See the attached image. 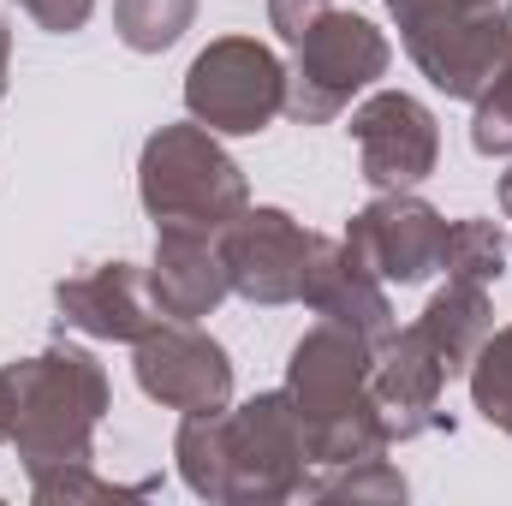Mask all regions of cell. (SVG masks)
<instances>
[{
	"label": "cell",
	"mask_w": 512,
	"mask_h": 506,
	"mask_svg": "<svg viewBox=\"0 0 512 506\" xmlns=\"http://www.w3.org/2000/svg\"><path fill=\"white\" fill-rule=\"evenodd\" d=\"M233 280L221 262V239L215 233H179L161 227L155 233V262H149V298L167 322H203L227 304Z\"/></svg>",
	"instance_id": "cell-14"
},
{
	"label": "cell",
	"mask_w": 512,
	"mask_h": 506,
	"mask_svg": "<svg viewBox=\"0 0 512 506\" xmlns=\"http://www.w3.org/2000/svg\"><path fill=\"white\" fill-rule=\"evenodd\" d=\"M507 256H512V239L501 233V221H483V215L447 221V245H441V274L447 280L495 286L507 274Z\"/></svg>",
	"instance_id": "cell-17"
},
{
	"label": "cell",
	"mask_w": 512,
	"mask_h": 506,
	"mask_svg": "<svg viewBox=\"0 0 512 506\" xmlns=\"http://www.w3.org/2000/svg\"><path fill=\"white\" fill-rule=\"evenodd\" d=\"M447 364L435 358V346L423 340V328H393L382 346H376V364H370V387H376V405H382L387 441H417L429 429H447L453 435V417L441 411V393H447Z\"/></svg>",
	"instance_id": "cell-12"
},
{
	"label": "cell",
	"mask_w": 512,
	"mask_h": 506,
	"mask_svg": "<svg viewBox=\"0 0 512 506\" xmlns=\"http://www.w3.org/2000/svg\"><path fill=\"white\" fill-rule=\"evenodd\" d=\"M328 6H334V0H268V24H274V36H280V42H292V48H298V36H304Z\"/></svg>",
	"instance_id": "cell-24"
},
{
	"label": "cell",
	"mask_w": 512,
	"mask_h": 506,
	"mask_svg": "<svg viewBox=\"0 0 512 506\" xmlns=\"http://www.w3.org/2000/svg\"><path fill=\"white\" fill-rule=\"evenodd\" d=\"M471 405L483 411V423H495L512 435V328H495L471 364Z\"/></svg>",
	"instance_id": "cell-20"
},
{
	"label": "cell",
	"mask_w": 512,
	"mask_h": 506,
	"mask_svg": "<svg viewBox=\"0 0 512 506\" xmlns=\"http://www.w3.org/2000/svg\"><path fill=\"white\" fill-rule=\"evenodd\" d=\"M441 245H447V215L417 191H376V203H364L340 239V251L358 268H370L382 286H417L441 274Z\"/></svg>",
	"instance_id": "cell-9"
},
{
	"label": "cell",
	"mask_w": 512,
	"mask_h": 506,
	"mask_svg": "<svg viewBox=\"0 0 512 506\" xmlns=\"http://www.w3.org/2000/svg\"><path fill=\"white\" fill-rule=\"evenodd\" d=\"M411 483L387 465V453L376 459H358V465H340V471H322L310 477V501H352V506H382V501H405Z\"/></svg>",
	"instance_id": "cell-19"
},
{
	"label": "cell",
	"mask_w": 512,
	"mask_h": 506,
	"mask_svg": "<svg viewBox=\"0 0 512 506\" xmlns=\"http://www.w3.org/2000/svg\"><path fill=\"white\" fill-rule=\"evenodd\" d=\"M131 370H137V387L155 405H167L179 417H191V411H227L233 405V358L197 322H167L161 316L137 340Z\"/></svg>",
	"instance_id": "cell-10"
},
{
	"label": "cell",
	"mask_w": 512,
	"mask_h": 506,
	"mask_svg": "<svg viewBox=\"0 0 512 506\" xmlns=\"http://www.w3.org/2000/svg\"><path fill=\"white\" fill-rule=\"evenodd\" d=\"M393 42L358 12L328 6L304 36H298V60L286 72V114L298 126H328L352 108V96H364L376 78H387Z\"/></svg>",
	"instance_id": "cell-6"
},
{
	"label": "cell",
	"mask_w": 512,
	"mask_h": 506,
	"mask_svg": "<svg viewBox=\"0 0 512 506\" xmlns=\"http://www.w3.org/2000/svg\"><path fill=\"white\" fill-rule=\"evenodd\" d=\"M12 429H18V376H12V364L0 370V447L12 441Z\"/></svg>",
	"instance_id": "cell-25"
},
{
	"label": "cell",
	"mask_w": 512,
	"mask_h": 506,
	"mask_svg": "<svg viewBox=\"0 0 512 506\" xmlns=\"http://www.w3.org/2000/svg\"><path fill=\"white\" fill-rule=\"evenodd\" d=\"M137 197L143 215L179 233H227L245 209H251V185L245 167L221 149V137L209 126H161L143 155H137Z\"/></svg>",
	"instance_id": "cell-4"
},
{
	"label": "cell",
	"mask_w": 512,
	"mask_h": 506,
	"mask_svg": "<svg viewBox=\"0 0 512 506\" xmlns=\"http://www.w3.org/2000/svg\"><path fill=\"white\" fill-rule=\"evenodd\" d=\"M42 30H54V36H72V30H84L90 24V12H96V0H18Z\"/></svg>",
	"instance_id": "cell-23"
},
{
	"label": "cell",
	"mask_w": 512,
	"mask_h": 506,
	"mask_svg": "<svg viewBox=\"0 0 512 506\" xmlns=\"http://www.w3.org/2000/svg\"><path fill=\"white\" fill-rule=\"evenodd\" d=\"M370 364H376V346H364L352 328H334V322H316L292 346L286 393H292L304 435H310V477L376 459L393 447L376 387H370Z\"/></svg>",
	"instance_id": "cell-2"
},
{
	"label": "cell",
	"mask_w": 512,
	"mask_h": 506,
	"mask_svg": "<svg viewBox=\"0 0 512 506\" xmlns=\"http://www.w3.org/2000/svg\"><path fill=\"white\" fill-rule=\"evenodd\" d=\"M471 149L477 155H489V161H501L512 155V42L507 54L495 60V72H489V84L471 96Z\"/></svg>",
	"instance_id": "cell-21"
},
{
	"label": "cell",
	"mask_w": 512,
	"mask_h": 506,
	"mask_svg": "<svg viewBox=\"0 0 512 506\" xmlns=\"http://www.w3.org/2000/svg\"><path fill=\"white\" fill-rule=\"evenodd\" d=\"M352 143H358V173L370 191H417L441 167V126L405 90L364 96L352 108Z\"/></svg>",
	"instance_id": "cell-11"
},
{
	"label": "cell",
	"mask_w": 512,
	"mask_h": 506,
	"mask_svg": "<svg viewBox=\"0 0 512 506\" xmlns=\"http://www.w3.org/2000/svg\"><path fill=\"white\" fill-rule=\"evenodd\" d=\"M501 209H507V221H512V173H501Z\"/></svg>",
	"instance_id": "cell-27"
},
{
	"label": "cell",
	"mask_w": 512,
	"mask_h": 506,
	"mask_svg": "<svg viewBox=\"0 0 512 506\" xmlns=\"http://www.w3.org/2000/svg\"><path fill=\"white\" fill-rule=\"evenodd\" d=\"M54 310H60V328H78L90 340H126V346H137L161 322L149 298V274L137 262H90L66 274L54 286Z\"/></svg>",
	"instance_id": "cell-13"
},
{
	"label": "cell",
	"mask_w": 512,
	"mask_h": 506,
	"mask_svg": "<svg viewBox=\"0 0 512 506\" xmlns=\"http://www.w3.org/2000/svg\"><path fill=\"white\" fill-rule=\"evenodd\" d=\"M423 340L435 346V358L447 364V376H471L483 340L495 334V304H489V286H471V280H447L423 316H417Z\"/></svg>",
	"instance_id": "cell-16"
},
{
	"label": "cell",
	"mask_w": 512,
	"mask_h": 506,
	"mask_svg": "<svg viewBox=\"0 0 512 506\" xmlns=\"http://www.w3.org/2000/svg\"><path fill=\"white\" fill-rule=\"evenodd\" d=\"M155 483H108V477H96L90 465H42V471H30V495L42 506H78V501H120V495H149Z\"/></svg>",
	"instance_id": "cell-22"
},
{
	"label": "cell",
	"mask_w": 512,
	"mask_h": 506,
	"mask_svg": "<svg viewBox=\"0 0 512 506\" xmlns=\"http://www.w3.org/2000/svg\"><path fill=\"white\" fill-rule=\"evenodd\" d=\"M197 18V0H114V30L131 54H167Z\"/></svg>",
	"instance_id": "cell-18"
},
{
	"label": "cell",
	"mask_w": 512,
	"mask_h": 506,
	"mask_svg": "<svg viewBox=\"0 0 512 506\" xmlns=\"http://www.w3.org/2000/svg\"><path fill=\"white\" fill-rule=\"evenodd\" d=\"M185 108L215 137H256L286 114V66L256 36H215L185 72Z\"/></svg>",
	"instance_id": "cell-7"
},
{
	"label": "cell",
	"mask_w": 512,
	"mask_h": 506,
	"mask_svg": "<svg viewBox=\"0 0 512 506\" xmlns=\"http://www.w3.org/2000/svg\"><path fill=\"white\" fill-rule=\"evenodd\" d=\"M411 66L453 102H471L512 42V0H387Z\"/></svg>",
	"instance_id": "cell-5"
},
{
	"label": "cell",
	"mask_w": 512,
	"mask_h": 506,
	"mask_svg": "<svg viewBox=\"0 0 512 506\" xmlns=\"http://www.w3.org/2000/svg\"><path fill=\"white\" fill-rule=\"evenodd\" d=\"M179 477L197 501L280 506L310 501V435L286 387L256 393L239 411H191L173 435Z\"/></svg>",
	"instance_id": "cell-1"
},
{
	"label": "cell",
	"mask_w": 512,
	"mask_h": 506,
	"mask_svg": "<svg viewBox=\"0 0 512 506\" xmlns=\"http://www.w3.org/2000/svg\"><path fill=\"white\" fill-rule=\"evenodd\" d=\"M6 78H12V24L0 12V96H6Z\"/></svg>",
	"instance_id": "cell-26"
},
{
	"label": "cell",
	"mask_w": 512,
	"mask_h": 506,
	"mask_svg": "<svg viewBox=\"0 0 512 506\" xmlns=\"http://www.w3.org/2000/svg\"><path fill=\"white\" fill-rule=\"evenodd\" d=\"M18 376V429L12 447L24 459V471L42 465H90L96 459V429L114 405V387L96 352L54 340L36 358L12 364Z\"/></svg>",
	"instance_id": "cell-3"
},
{
	"label": "cell",
	"mask_w": 512,
	"mask_h": 506,
	"mask_svg": "<svg viewBox=\"0 0 512 506\" xmlns=\"http://www.w3.org/2000/svg\"><path fill=\"white\" fill-rule=\"evenodd\" d=\"M328 251L322 233L298 227L286 209H245L227 233H221V262H227V280L239 298L251 304H304L310 292V274Z\"/></svg>",
	"instance_id": "cell-8"
},
{
	"label": "cell",
	"mask_w": 512,
	"mask_h": 506,
	"mask_svg": "<svg viewBox=\"0 0 512 506\" xmlns=\"http://www.w3.org/2000/svg\"><path fill=\"white\" fill-rule=\"evenodd\" d=\"M304 304H310L322 322L352 328L364 346H382L387 334H393V304H387V286L370 274V268H358L352 256L340 251V239H328V251H322L316 274H310Z\"/></svg>",
	"instance_id": "cell-15"
}]
</instances>
